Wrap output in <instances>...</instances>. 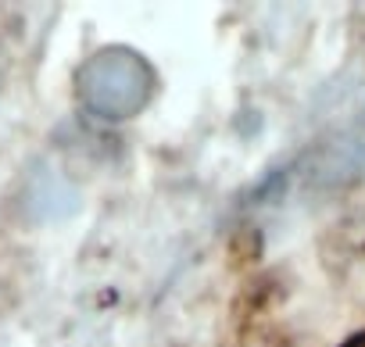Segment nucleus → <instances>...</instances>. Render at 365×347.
<instances>
[{
    "label": "nucleus",
    "instance_id": "1",
    "mask_svg": "<svg viewBox=\"0 0 365 347\" xmlns=\"http://www.w3.org/2000/svg\"><path fill=\"white\" fill-rule=\"evenodd\" d=\"M154 90H158L154 65L125 43L93 51L76 72V97L90 115L104 122L136 118L150 104Z\"/></svg>",
    "mask_w": 365,
    "mask_h": 347
}]
</instances>
